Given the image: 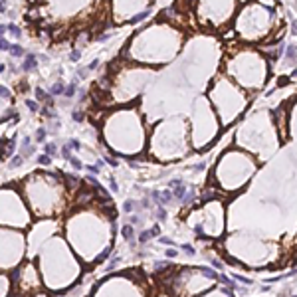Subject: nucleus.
Wrapping results in <instances>:
<instances>
[{
	"instance_id": "obj_1",
	"label": "nucleus",
	"mask_w": 297,
	"mask_h": 297,
	"mask_svg": "<svg viewBox=\"0 0 297 297\" xmlns=\"http://www.w3.org/2000/svg\"><path fill=\"white\" fill-rule=\"evenodd\" d=\"M34 66H36V57L28 56V57H26V61H24V70H32Z\"/></svg>"
},
{
	"instance_id": "obj_2",
	"label": "nucleus",
	"mask_w": 297,
	"mask_h": 297,
	"mask_svg": "<svg viewBox=\"0 0 297 297\" xmlns=\"http://www.w3.org/2000/svg\"><path fill=\"white\" fill-rule=\"evenodd\" d=\"M147 16H149V10H147V12H141V14H137V16H133L129 22H131V24H137V22H141V20H145Z\"/></svg>"
},
{
	"instance_id": "obj_3",
	"label": "nucleus",
	"mask_w": 297,
	"mask_h": 297,
	"mask_svg": "<svg viewBox=\"0 0 297 297\" xmlns=\"http://www.w3.org/2000/svg\"><path fill=\"white\" fill-rule=\"evenodd\" d=\"M8 52H12V56L20 57V56H22V54H24V50H22V48H20V46H10V50H8Z\"/></svg>"
},
{
	"instance_id": "obj_4",
	"label": "nucleus",
	"mask_w": 297,
	"mask_h": 297,
	"mask_svg": "<svg viewBox=\"0 0 297 297\" xmlns=\"http://www.w3.org/2000/svg\"><path fill=\"white\" fill-rule=\"evenodd\" d=\"M73 93H76V85H67V87H63V95L71 97Z\"/></svg>"
},
{
	"instance_id": "obj_5",
	"label": "nucleus",
	"mask_w": 297,
	"mask_h": 297,
	"mask_svg": "<svg viewBox=\"0 0 297 297\" xmlns=\"http://www.w3.org/2000/svg\"><path fill=\"white\" fill-rule=\"evenodd\" d=\"M123 236L127 238V240H131V238H133V228L131 226H125V228H123Z\"/></svg>"
},
{
	"instance_id": "obj_6",
	"label": "nucleus",
	"mask_w": 297,
	"mask_h": 297,
	"mask_svg": "<svg viewBox=\"0 0 297 297\" xmlns=\"http://www.w3.org/2000/svg\"><path fill=\"white\" fill-rule=\"evenodd\" d=\"M52 93H54V95H60V93H63V85H61V83L54 85V87H52Z\"/></svg>"
},
{
	"instance_id": "obj_7",
	"label": "nucleus",
	"mask_w": 297,
	"mask_h": 297,
	"mask_svg": "<svg viewBox=\"0 0 297 297\" xmlns=\"http://www.w3.org/2000/svg\"><path fill=\"white\" fill-rule=\"evenodd\" d=\"M10 46H12L10 42H6L4 38H0V50H6V52H8V50H10Z\"/></svg>"
},
{
	"instance_id": "obj_8",
	"label": "nucleus",
	"mask_w": 297,
	"mask_h": 297,
	"mask_svg": "<svg viewBox=\"0 0 297 297\" xmlns=\"http://www.w3.org/2000/svg\"><path fill=\"white\" fill-rule=\"evenodd\" d=\"M44 139H46V131H44V129H40V131H38V135H36V141H38V143H42Z\"/></svg>"
},
{
	"instance_id": "obj_9",
	"label": "nucleus",
	"mask_w": 297,
	"mask_h": 297,
	"mask_svg": "<svg viewBox=\"0 0 297 297\" xmlns=\"http://www.w3.org/2000/svg\"><path fill=\"white\" fill-rule=\"evenodd\" d=\"M46 153H48V156L56 155V145H46Z\"/></svg>"
},
{
	"instance_id": "obj_10",
	"label": "nucleus",
	"mask_w": 297,
	"mask_h": 297,
	"mask_svg": "<svg viewBox=\"0 0 297 297\" xmlns=\"http://www.w3.org/2000/svg\"><path fill=\"white\" fill-rule=\"evenodd\" d=\"M50 160H52L50 156L44 155V156H40V159H38V162H40V165H50Z\"/></svg>"
},
{
	"instance_id": "obj_11",
	"label": "nucleus",
	"mask_w": 297,
	"mask_h": 297,
	"mask_svg": "<svg viewBox=\"0 0 297 297\" xmlns=\"http://www.w3.org/2000/svg\"><path fill=\"white\" fill-rule=\"evenodd\" d=\"M8 30H10L12 34H14V36H20V28H18V26H14V24H10V26H8Z\"/></svg>"
},
{
	"instance_id": "obj_12",
	"label": "nucleus",
	"mask_w": 297,
	"mask_h": 297,
	"mask_svg": "<svg viewBox=\"0 0 297 297\" xmlns=\"http://www.w3.org/2000/svg\"><path fill=\"white\" fill-rule=\"evenodd\" d=\"M36 95H38L40 99H46V93H44V89H40V87H36Z\"/></svg>"
},
{
	"instance_id": "obj_13",
	"label": "nucleus",
	"mask_w": 297,
	"mask_h": 297,
	"mask_svg": "<svg viewBox=\"0 0 297 297\" xmlns=\"http://www.w3.org/2000/svg\"><path fill=\"white\" fill-rule=\"evenodd\" d=\"M182 250H184V252H186V254H190V255H192V254H194V248H190V246H186V244H184V246H182Z\"/></svg>"
},
{
	"instance_id": "obj_14",
	"label": "nucleus",
	"mask_w": 297,
	"mask_h": 297,
	"mask_svg": "<svg viewBox=\"0 0 297 297\" xmlns=\"http://www.w3.org/2000/svg\"><path fill=\"white\" fill-rule=\"evenodd\" d=\"M0 95H2V97H10V91L4 89V87H0Z\"/></svg>"
},
{
	"instance_id": "obj_15",
	"label": "nucleus",
	"mask_w": 297,
	"mask_h": 297,
	"mask_svg": "<svg viewBox=\"0 0 297 297\" xmlns=\"http://www.w3.org/2000/svg\"><path fill=\"white\" fill-rule=\"evenodd\" d=\"M73 119H76L77 123H79V121H83V117H81V113H79V111H76V113H73Z\"/></svg>"
},
{
	"instance_id": "obj_16",
	"label": "nucleus",
	"mask_w": 297,
	"mask_h": 297,
	"mask_svg": "<svg viewBox=\"0 0 297 297\" xmlns=\"http://www.w3.org/2000/svg\"><path fill=\"white\" fill-rule=\"evenodd\" d=\"M28 107L32 109V111H38V105L34 103V101H28Z\"/></svg>"
},
{
	"instance_id": "obj_17",
	"label": "nucleus",
	"mask_w": 297,
	"mask_h": 297,
	"mask_svg": "<svg viewBox=\"0 0 297 297\" xmlns=\"http://www.w3.org/2000/svg\"><path fill=\"white\" fill-rule=\"evenodd\" d=\"M77 60H79V52H73L71 54V61H77Z\"/></svg>"
},
{
	"instance_id": "obj_18",
	"label": "nucleus",
	"mask_w": 297,
	"mask_h": 297,
	"mask_svg": "<svg viewBox=\"0 0 297 297\" xmlns=\"http://www.w3.org/2000/svg\"><path fill=\"white\" fill-rule=\"evenodd\" d=\"M220 279H222V281H224V283H226V285H232V281H230V279L226 277V275H220Z\"/></svg>"
},
{
	"instance_id": "obj_19",
	"label": "nucleus",
	"mask_w": 297,
	"mask_h": 297,
	"mask_svg": "<svg viewBox=\"0 0 297 297\" xmlns=\"http://www.w3.org/2000/svg\"><path fill=\"white\" fill-rule=\"evenodd\" d=\"M166 255H169V258H175V255H176V250H166Z\"/></svg>"
},
{
	"instance_id": "obj_20",
	"label": "nucleus",
	"mask_w": 297,
	"mask_h": 297,
	"mask_svg": "<svg viewBox=\"0 0 297 297\" xmlns=\"http://www.w3.org/2000/svg\"><path fill=\"white\" fill-rule=\"evenodd\" d=\"M160 244H172V240L170 238H160Z\"/></svg>"
},
{
	"instance_id": "obj_21",
	"label": "nucleus",
	"mask_w": 297,
	"mask_h": 297,
	"mask_svg": "<svg viewBox=\"0 0 297 297\" xmlns=\"http://www.w3.org/2000/svg\"><path fill=\"white\" fill-rule=\"evenodd\" d=\"M4 30H6V28H4V26H2V24H0V34H2V32H4Z\"/></svg>"
},
{
	"instance_id": "obj_22",
	"label": "nucleus",
	"mask_w": 297,
	"mask_h": 297,
	"mask_svg": "<svg viewBox=\"0 0 297 297\" xmlns=\"http://www.w3.org/2000/svg\"><path fill=\"white\" fill-rule=\"evenodd\" d=\"M2 71H4V66H0V73H2Z\"/></svg>"
}]
</instances>
